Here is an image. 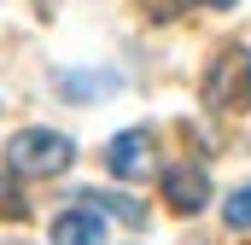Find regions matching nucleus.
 I'll return each mask as SVG.
<instances>
[{"mask_svg": "<svg viewBox=\"0 0 251 245\" xmlns=\"http://www.w3.org/2000/svg\"><path fill=\"white\" fill-rule=\"evenodd\" d=\"M222 222H228V228H251V181L222 204Z\"/></svg>", "mask_w": 251, "mask_h": 245, "instance_id": "obj_8", "label": "nucleus"}, {"mask_svg": "<svg viewBox=\"0 0 251 245\" xmlns=\"http://www.w3.org/2000/svg\"><path fill=\"white\" fill-rule=\"evenodd\" d=\"M210 6H240V0H210Z\"/></svg>", "mask_w": 251, "mask_h": 245, "instance_id": "obj_11", "label": "nucleus"}, {"mask_svg": "<svg viewBox=\"0 0 251 245\" xmlns=\"http://www.w3.org/2000/svg\"><path fill=\"white\" fill-rule=\"evenodd\" d=\"M6 164L29 181H47V175H64L76 164V140L59 134V128H24L6 140Z\"/></svg>", "mask_w": 251, "mask_h": 245, "instance_id": "obj_1", "label": "nucleus"}, {"mask_svg": "<svg viewBox=\"0 0 251 245\" xmlns=\"http://www.w3.org/2000/svg\"><path fill=\"white\" fill-rule=\"evenodd\" d=\"M94 210H105V216H117V222H128V228H140L146 222V204L140 198H128V193H82Z\"/></svg>", "mask_w": 251, "mask_h": 245, "instance_id": "obj_7", "label": "nucleus"}, {"mask_svg": "<svg viewBox=\"0 0 251 245\" xmlns=\"http://www.w3.org/2000/svg\"><path fill=\"white\" fill-rule=\"evenodd\" d=\"M105 170H111L117 181H146V175H158V146H152V134H146V128H123V134L105 146Z\"/></svg>", "mask_w": 251, "mask_h": 245, "instance_id": "obj_3", "label": "nucleus"}, {"mask_svg": "<svg viewBox=\"0 0 251 245\" xmlns=\"http://www.w3.org/2000/svg\"><path fill=\"white\" fill-rule=\"evenodd\" d=\"M140 6H146L152 18H181V12H187L193 0H140Z\"/></svg>", "mask_w": 251, "mask_h": 245, "instance_id": "obj_10", "label": "nucleus"}, {"mask_svg": "<svg viewBox=\"0 0 251 245\" xmlns=\"http://www.w3.org/2000/svg\"><path fill=\"white\" fill-rule=\"evenodd\" d=\"M204 99H210L216 111H246L251 105V53L240 41H228V47L210 59V70H204Z\"/></svg>", "mask_w": 251, "mask_h": 245, "instance_id": "obj_2", "label": "nucleus"}, {"mask_svg": "<svg viewBox=\"0 0 251 245\" xmlns=\"http://www.w3.org/2000/svg\"><path fill=\"white\" fill-rule=\"evenodd\" d=\"M53 245H105V210H94L88 198H76L70 210L53 216Z\"/></svg>", "mask_w": 251, "mask_h": 245, "instance_id": "obj_5", "label": "nucleus"}, {"mask_svg": "<svg viewBox=\"0 0 251 245\" xmlns=\"http://www.w3.org/2000/svg\"><path fill=\"white\" fill-rule=\"evenodd\" d=\"M24 210H29V204H24L18 181H6V175H0V216H6V222H24Z\"/></svg>", "mask_w": 251, "mask_h": 245, "instance_id": "obj_9", "label": "nucleus"}, {"mask_svg": "<svg viewBox=\"0 0 251 245\" xmlns=\"http://www.w3.org/2000/svg\"><path fill=\"white\" fill-rule=\"evenodd\" d=\"M59 94L76 99V105H94V99L117 94V76L111 70H59Z\"/></svg>", "mask_w": 251, "mask_h": 245, "instance_id": "obj_6", "label": "nucleus"}, {"mask_svg": "<svg viewBox=\"0 0 251 245\" xmlns=\"http://www.w3.org/2000/svg\"><path fill=\"white\" fill-rule=\"evenodd\" d=\"M164 204L176 210V216H193V210H204L210 204V181H204V170L199 164H176V170H164Z\"/></svg>", "mask_w": 251, "mask_h": 245, "instance_id": "obj_4", "label": "nucleus"}]
</instances>
